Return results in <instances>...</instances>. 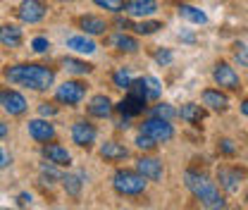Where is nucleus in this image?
<instances>
[{"label": "nucleus", "instance_id": "nucleus-1", "mask_svg": "<svg viewBox=\"0 0 248 210\" xmlns=\"http://www.w3.org/2000/svg\"><path fill=\"white\" fill-rule=\"evenodd\" d=\"M5 79L10 84H22L33 91H46L53 86L55 74H53V69H48L43 65H15V67L5 69Z\"/></svg>", "mask_w": 248, "mask_h": 210}, {"label": "nucleus", "instance_id": "nucleus-2", "mask_svg": "<svg viewBox=\"0 0 248 210\" xmlns=\"http://www.w3.org/2000/svg\"><path fill=\"white\" fill-rule=\"evenodd\" d=\"M184 181H186V189H188L205 208H224V198L219 196L215 184L208 179V177L196 175V172H186Z\"/></svg>", "mask_w": 248, "mask_h": 210}, {"label": "nucleus", "instance_id": "nucleus-3", "mask_svg": "<svg viewBox=\"0 0 248 210\" xmlns=\"http://www.w3.org/2000/svg\"><path fill=\"white\" fill-rule=\"evenodd\" d=\"M112 186L117 194L122 196H139L141 191H146V177L141 172H129V170H120L112 177Z\"/></svg>", "mask_w": 248, "mask_h": 210}, {"label": "nucleus", "instance_id": "nucleus-4", "mask_svg": "<svg viewBox=\"0 0 248 210\" xmlns=\"http://www.w3.org/2000/svg\"><path fill=\"white\" fill-rule=\"evenodd\" d=\"M141 131L148 134V136L155 139V141H170V139L174 136V129H172L170 120H162V117H151V120H146L141 124Z\"/></svg>", "mask_w": 248, "mask_h": 210}, {"label": "nucleus", "instance_id": "nucleus-5", "mask_svg": "<svg viewBox=\"0 0 248 210\" xmlns=\"http://www.w3.org/2000/svg\"><path fill=\"white\" fill-rule=\"evenodd\" d=\"M84 96H86V84H81V81H64L55 93V98L64 105H77L84 100Z\"/></svg>", "mask_w": 248, "mask_h": 210}, {"label": "nucleus", "instance_id": "nucleus-6", "mask_svg": "<svg viewBox=\"0 0 248 210\" xmlns=\"http://www.w3.org/2000/svg\"><path fill=\"white\" fill-rule=\"evenodd\" d=\"M213 79H215L217 86H224V89H229V91H236L241 86L239 74H236L234 67H229L227 62H217L215 69H213Z\"/></svg>", "mask_w": 248, "mask_h": 210}, {"label": "nucleus", "instance_id": "nucleus-7", "mask_svg": "<svg viewBox=\"0 0 248 210\" xmlns=\"http://www.w3.org/2000/svg\"><path fill=\"white\" fill-rule=\"evenodd\" d=\"M0 105L5 108V113L10 115H22L27 110V100L22 93L17 91H10V89H2L0 91Z\"/></svg>", "mask_w": 248, "mask_h": 210}, {"label": "nucleus", "instance_id": "nucleus-8", "mask_svg": "<svg viewBox=\"0 0 248 210\" xmlns=\"http://www.w3.org/2000/svg\"><path fill=\"white\" fill-rule=\"evenodd\" d=\"M17 15H19L22 22L36 24V22H41V19L46 17V5H43L41 0H24V2L19 5Z\"/></svg>", "mask_w": 248, "mask_h": 210}, {"label": "nucleus", "instance_id": "nucleus-9", "mask_svg": "<svg viewBox=\"0 0 248 210\" xmlns=\"http://www.w3.org/2000/svg\"><path fill=\"white\" fill-rule=\"evenodd\" d=\"M72 139L77 146H91L95 141V127L89 122H77L72 127Z\"/></svg>", "mask_w": 248, "mask_h": 210}, {"label": "nucleus", "instance_id": "nucleus-10", "mask_svg": "<svg viewBox=\"0 0 248 210\" xmlns=\"http://www.w3.org/2000/svg\"><path fill=\"white\" fill-rule=\"evenodd\" d=\"M43 158L50 162V165H69V160H72V155H69V150L62 148L60 144H48V146H43Z\"/></svg>", "mask_w": 248, "mask_h": 210}, {"label": "nucleus", "instance_id": "nucleus-11", "mask_svg": "<svg viewBox=\"0 0 248 210\" xmlns=\"http://www.w3.org/2000/svg\"><path fill=\"white\" fill-rule=\"evenodd\" d=\"M126 12L131 17H151L157 12L155 0H126Z\"/></svg>", "mask_w": 248, "mask_h": 210}, {"label": "nucleus", "instance_id": "nucleus-12", "mask_svg": "<svg viewBox=\"0 0 248 210\" xmlns=\"http://www.w3.org/2000/svg\"><path fill=\"white\" fill-rule=\"evenodd\" d=\"M29 134L33 141H50L55 136V129H53V124H48L46 120H31Z\"/></svg>", "mask_w": 248, "mask_h": 210}, {"label": "nucleus", "instance_id": "nucleus-13", "mask_svg": "<svg viewBox=\"0 0 248 210\" xmlns=\"http://www.w3.org/2000/svg\"><path fill=\"white\" fill-rule=\"evenodd\" d=\"M136 167H139V172L146 177V179H160L162 177V162L160 160H155V158H141L139 162H136Z\"/></svg>", "mask_w": 248, "mask_h": 210}, {"label": "nucleus", "instance_id": "nucleus-14", "mask_svg": "<svg viewBox=\"0 0 248 210\" xmlns=\"http://www.w3.org/2000/svg\"><path fill=\"white\" fill-rule=\"evenodd\" d=\"M143 108H146V98H141V96H136V93H129L122 103H120V113L126 115V117H134V115L143 113Z\"/></svg>", "mask_w": 248, "mask_h": 210}, {"label": "nucleus", "instance_id": "nucleus-15", "mask_svg": "<svg viewBox=\"0 0 248 210\" xmlns=\"http://www.w3.org/2000/svg\"><path fill=\"white\" fill-rule=\"evenodd\" d=\"M217 179L219 184L229 191V194H234V191H239V186H241V175H239V170H229V167H222L219 172H217Z\"/></svg>", "mask_w": 248, "mask_h": 210}, {"label": "nucleus", "instance_id": "nucleus-16", "mask_svg": "<svg viewBox=\"0 0 248 210\" xmlns=\"http://www.w3.org/2000/svg\"><path fill=\"white\" fill-rule=\"evenodd\" d=\"M0 43L5 48H17L22 43V29L15 27V24H5L0 27Z\"/></svg>", "mask_w": 248, "mask_h": 210}, {"label": "nucleus", "instance_id": "nucleus-17", "mask_svg": "<svg viewBox=\"0 0 248 210\" xmlns=\"http://www.w3.org/2000/svg\"><path fill=\"white\" fill-rule=\"evenodd\" d=\"M89 113H91L93 117H108L110 113H112V103H110V98L108 96H93L91 103H89Z\"/></svg>", "mask_w": 248, "mask_h": 210}, {"label": "nucleus", "instance_id": "nucleus-18", "mask_svg": "<svg viewBox=\"0 0 248 210\" xmlns=\"http://www.w3.org/2000/svg\"><path fill=\"white\" fill-rule=\"evenodd\" d=\"M67 48H72L74 53H81V55H93L95 53V43L86 36H69L67 38Z\"/></svg>", "mask_w": 248, "mask_h": 210}, {"label": "nucleus", "instance_id": "nucleus-19", "mask_svg": "<svg viewBox=\"0 0 248 210\" xmlns=\"http://www.w3.org/2000/svg\"><path fill=\"white\" fill-rule=\"evenodd\" d=\"M100 155L108 158V160H124L129 155V150L124 148L122 144H115V141H105L100 146Z\"/></svg>", "mask_w": 248, "mask_h": 210}, {"label": "nucleus", "instance_id": "nucleus-20", "mask_svg": "<svg viewBox=\"0 0 248 210\" xmlns=\"http://www.w3.org/2000/svg\"><path fill=\"white\" fill-rule=\"evenodd\" d=\"M179 17H184L186 22H191V24H205L208 22V15L203 10L193 7V5H182L179 7Z\"/></svg>", "mask_w": 248, "mask_h": 210}, {"label": "nucleus", "instance_id": "nucleus-21", "mask_svg": "<svg viewBox=\"0 0 248 210\" xmlns=\"http://www.w3.org/2000/svg\"><path fill=\"white\" fill-rule=\"evenodd\" d=\"M110 43H112L117 50H124V53L139 50V41L131 38V36H126V33H115V36H110Z\"/></svg>", "mask_w": 248, "mask_h": 210}, {"label": "nucleus", "instance_id": "nucleus-22", "mask_svg": "<svg viewBox=\"0 0 248 210\" xmlns=\"http://www.w3.org/2000/svg\"><path fill=\"white\" fill-rule=\"evenodd\" d=\"M203 103H205L208 108H213V110H227V105H229L227 96L219 93V91H213V89L203 93Z\"/></svg>", "mask_w": 248, "mask_h": 210}, {"label": "nucleus", "instance_id": "nucleus-23", "mask_svg": "<svg viewBox=\"0 0 248 210\" xmlns=\"http://www.w3.org/2000/svg\"><path fill=\"white\" fill-rule=\"evenodd\" d=\"M81 29L86 31V33H103V31L108 29V24H105V19H100V17H93V15H86V17H81Z\"/></svg>", "mask_w": 248, "mask_h": 210}, {"label": "nucleus", "instance_id": "nucleus-24", "mask_svg": "<svg viewBox=\"0 0 248 210\" xmlns=\"http://www.w3.org/2000/svg\"><path fill=\"white\" fill-rule=\"evenodd\" d=\"M120 27H131L136 33L141 36H148V33H155L157 29H162L160 22H139V24H129V22H120Z\"/></svg>", "mask_w": 248, "mask_h": 210}, {"label": "nucleus", "instance_id": "nucleus-25", "mask_svg": "<svg viewBox=\"0 0 248 210\" xmlns=\"http://www.w3.org/2000/svg\"><path fill=\"white\" fill-rule=\"evenodd\" d=\"M179 115H182V120H186V122H191V124H193V122L203 120V115H205V113H203V108H201V105L188 103V105H184V108H182V113H179Z\"/></svg>", "mask_w": 248, "mask_h": 210}, {"label": "nucleus", "instance_id": "nucleus-26", "mask_svg": "<svg viewBox=\"0 0 248 210\" xmlns=\"http://www.w3.org/2000/svg\"><path fill=\"white\" fill-rule=\"evenodd\" d=\"M62 65H64V69H67V72H72V74H86V72H91V65L77 60V58H64Z\"/></svg>", "mask_w": 248, "mask_h": 210}, {"label": "nucleus", "instance_id": "nucleus-27", "mask_svg": "<svg viewBox=\"0 0 248 210\" xmlns=\"http://www.w3.org/2000/svg\"><path fill=\"white\" fill-rule=\"evenodd\" d=\"M62 184H64L67 194H72V196H79L81 194V177L79 175H64Z\"/></svg>", "mask_w": 248, "mask_h": 210}, {"label": "nucleus", "instance_id": "nucleus-28", "mask_svg": "<svg viewBox=\"0 0 248 210\" xmlns=\"http://www.w3.org/2000/svg\"><path fill=\"white\" fill-rule=\"evenodd\" d=\"M98 7L110 10V12H122L124 10V0H93Z\"/></svg>", "mask_w": 248, "mask_h": 210}, {"label": "nucleus", "instance_id": "nucleus-29", "mask_svg": "<svg viewBox=\"0 0 248 210\" xmlns=\"http://www.w3.org/2000/svg\"><path fill=\"white\" fill-rule=\"evenodd\" d=\"M143 81H146V91H148V98H157V96L162 93V86H160V81H157L155 77H146Z\"/></svg>", "mask_w": 248, "mask_h": 210}, {"label": "nucleus", "instance_id": "nucleus-30", "mask_svg": "<svg viewBox=\"0 0 248 210\" xmlns=\"http://www.w3.org/2000/svg\"><path fill=\"white\" fill-rule=\"evenodd\" d=\"M112 81H115V86H117V89H129V86H131V77H129V72H124V69L115 72Z\"/></svg>", "mask_w": 248, "mask_h": 210}, {"label": "nucleus", "instance_id": "nucleus-31", "mask_svg": "<svg viewBox=\"0 0 248 210\" xmlns=\"http://www.w3.org/2000/svg\"><path fill=\"white\" fill-rule=\"evenodd\" d=\"M153 115H155V117H162V120H172V117H174L177 113L172 110V105H167V103H162V105H155Z\"/></svg>", "mask_w": 248, "mask_h": 210}, {"label": "nucleus", "instance_id": "nucleus-32", "mask_svg": "<svg viewBox=\"0 0 248 210\" xmlns=\"http://www.w3.org/2000/svg\"><path fill=\"white\" fill-rule=\"evenodd\" d=\"M234 58L239 60V65L248 67V46L246 43H236V46H234Z\"/></svg>", "mask_w": 248, "mask_h": 210}, {"label": "nucleus", "instance_id": "nucleus-33", "mask_svg": "<svg viewBox=\"0 0 248 210\" xmlns=\"http://www.w3.org/2000/svg\"><path fill=\"white\" fill-rule=\"evenodd\" d=\"M155 144H157V141H155V139H151L148 134H143V131H141V134H139V139H136V146H139V148H143V150L155 148Z\"/></svg>", "mask_w": 248, "mask_h": 210}, {"label": "nucleus", "instance_id": "nucleus-34", "mask_svg": "<svg viewBox=\"0 0 248 210\" xmlns=\"http://www.w3.org/2000/svg\"><path fill=\"white\" fill-rule=\"evenodd\" d=\"M31 48H33L36 53H46V50L50 48V43H48V38H43V36H36V38L31 41Z\"/></svg>", "mask_w": 248, "mask_h": 210}, {"label": "nucleus", "instance_id": "nucleus-35", "mask_svg": "<svg viewBox=\"0 0 248 210\" xmlns=\"http://www.w3.org/2000/svg\"><path fill=\"white\" fill-rule=\"evenodd\" d=\"M38 113H41V117H53V115L58 113V108H55V105H50V103H43Z\"/></svg>", "mask_w": 248, "mask_h": 210}, {"label": "nucleus", "instance_id": "nucleus-36", "mask_svg": "<svg viewBox=\"0 0 248 210\" xmlns=\"http://www.w3.org/2000/svg\"><path fill=\"white\" fill-rule=\"evenodd\" d=\"M155 60L160 62V65H170L172 62V53L170 50H157L155 53Z\"/></svg>", "mask_w": 248, "mask_h": 210}, {"label": "nucleus", "instance_id": "nucleus-37", "mask_svg": "<svg viewBox=\"0 0 248 210\" xmlns=\"http://www.w3.org/2000/svg\"><path fill=\"white\" fill-rule=\"evenodd\" d=\"M41 172H43V177H50V179H62L60 175H58V170H55V167H48V165H43V167H41Z\"/></svg>", "mask_w": 248, "mask_h": 210}, {"label": "nucleus", "instance_id": "nucleus-38", "mask_svg": "<svg viewBox=\"0 0 248 210\" xmlns=\"http://www.w3.org/2000/svg\"><path fill=\"white\" fill-rule=\"evenodd\" d=\"M219 150H222V153H227V155H232V153H234V144H232V141H229V139H224V141H222V144H219Z\"/></svg>", "mask_w": 248, "mask_h": 210}, {"label": "nucleus", "instance_id": "nucleus-39", "mask_svg": "<svg viewBox=\"0 0 248 210\" xmlns=\"http://www.w3.org/2000/svg\"><path fill=\"white\" fill-rule=\"evenodd\" d=\"M17 203H19V206H27V203H31V196L29 194H22V196L17 198Z\"/></svg>", "mask_w": 248, "mask_h": 210}, {"label": "nucleus", "instance_id": "nucleus-40", "mask_svg": "<svg viewBox=\"0 0 248 210\" xmlns=\"http://www.w3.org/2000/svg\"><path fill=\"white\" fill-rule=\"evenodd\" d=\"M5 136H7V124L0 122V139H5Z\"/></svg>", "mask_w": 248, "mask_h": 210}, {"label": "nucleus", "instance_id": "nucleus-41", "mask_svg": "<svg viewBox=\"0 0 248 210\" xmlns=\"http://www.w3.org/2000/svg\"><path fill=\"white\" fill-rule=\"evenodd\" d=\"M2 165H7V155H5L2 148H0V167H2Z\"/></svg>", "mask_w": 248, "mask_h": 210}, {"label": "nucleus", "instance_id": "nucleus-42", "mask_svg": "<svg viewBox=\"0 0 248 210\" xmlns=\"http://www.w3.org/2000/svg\"><path fill=\"white\" fill-rule=\"evenodd\" d=\"M241 113L248 117V100H244V103H241Z\"/></svg>", "mask_w": 248, "mask_h": 210}, {"label": "nucleus", "instance_id": "nucleus-43", "mask_svg": "<svg viewBox=\"0 0 248 210\" xmlns=\"http://www.w3.org/2000/svg\"><path fill=\"white\" fill-rule=\"evenodd\" d=\"M60 2H64V0H60Z\"/></svg>", "mask_w": 248, "mask_h": 210}, {"label": "nucleus", "instance_id": "nucleus-44", "mask_svg": "<svg viewBox=\"0 0 248 210\" xmlns=\"http://www.w3.org/2000/svg\"><path fill=\"white\" fill-rule=\"evenodd\" d=\"M246 201H248V196H246Z\"/></svg>", "mask_w": 248, "mask_h": 210}]
</instances>
